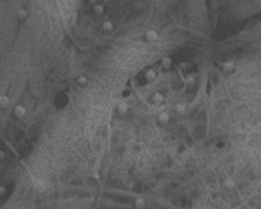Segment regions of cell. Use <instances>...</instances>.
<instances>
[{"label":"cell","instance_id":"cell-12","mask_svg":"<svg viewBox=\"0 0 261 209\" xmlns=\"http://www.w3.org/2000/svg\"><path fill=\"white\" fill-rule=\"evenodd\" d=\"M5 192H7L5 188H4V187H0V195H5Z\"/></svg>","mask_w":261,"mask_h":209},{"label":"cell","instance_id":"cell-8","mask_svg":"<svg viewBox=\"0 0 261 209\" xmlns=\"http://www.w3.org/2000/svg\"><path fill=\"white\" fill-rule=\"evenodd\" d=\"M118 113H119V114H126L128 113V106L125 104V102H121V104L118 106Z\"/></svg>","mask_w":261,"mask_h":209},{"label":"cell","instance_id":"cell-2","mask_svg":"<svg viewBox=\"0 0 261 209\" xmlns=\"http://www.w3.org/2000/svg\"><path fill=\"white\" fill-rule=\"evenodd\" d=\"M33 187H35V190H38V192H43V190L47 188V182L42 180V178H35V180H33Z\"/></svg>","mask_w":261,"mask_h":209},{"label":"cell","instance_id":"cell-7","mask_svg":"<svg viewBox=\"0 0 261 209\" xmlns=\"http://www.w3.org/2000/svg\"><path fill=\"white\" fill-rule=\"evenodd\" d=\"M112 28H114V24H112L111 21H106V23H102V31L109 33V31H112Z\"/></svg>","mask_w":261,"mask_h":209},{"label":"cell","instance_id":"cell-4","mask_svg":"<svg viewBox=\"0 0 261 209\" xmlns=\"http://www.w3.org/2000/svg\"><path fill=\"white\" fill-rule=\"evenodd\" d=\"M145 38H147V42H157V40H159V35H157V31H154V30H149V31L145 33Z\"/></svg>","mask_w":261,"mask_h":209},{"label":"cell","instance_id":"cell-9","mask_svg":"<svg viewBox=\"0 0 261 209\" xmlns=\"http://www.w3.org/2000/svg\"><path fill=\"white\" fill-rule=\"evenodd\" d=\"M144 206H145V200L142 197H137V199H135V207H137V209H142Z\"/></svg>","mask_w":261,"mask_h":209},{"label":"cell","instance_id":"cell-13","mask_svg":"<svg viewBox=\"0 0 261 209\" xmlns=\"http://www.w3.org/2000/svg\"><path fill=\"white\" fill-rule=\"evenodd\" d=\"M88 2H90V4H93V5H95L97 2H99V0H88Z\"/></svg>","mask_w":261,"mask_h":209},{"label":"cell","instance_id":"cell-10","mask_svg":"<svg viewBox=\"0 0 261 209\" xmlns=\"http://www.w3.org/2000/svg\"><path fill=\"white\" fill-rule=\"evenodd\" d=\"M93 12L101 16L102 12H104V5H102V4H95V5H93Z\"/></svg>","mask_w":261,"mask_h":209},{"label":"cell","instance_id":"cell-5","mask_svg":"<svg viewBox=\"0 0 261 209\" xmlns=\"http://www.w3.org/2000/svg\"><path fill=\"white\" fill-rule=\"evenodd\" d=\"M11 106V99L7 95H4V93H0V107L2 109H7Z\"/></svg>","mask_w":261,"mask_h":209},{"label":"cell","instance_id":"cell-3","mask_svg":"<svg viewBox=\"0 0 261 209\" xmlns=\"http://www.w3.org/2000/svg\"><path fill=\"white\" fill-rule=\"evenodd\" d=\"M28 16H30V11H28L26 7H21V9L17 11V19H19V21H26Z\"/></svg>","mask_w":261,"mask_h":209},{"label":"cell","instance_id":"cell-1","mask_svg":"<svg viewBox=\"0 0 261 209\" xmlns=\"http://www.w3.org/2000/svg\"><path fill=\"white\" fill-rule=\"evenodd\" d=\"M12 114H14V118H16V119L26 118V114H28L26 106H23V104H17V106H14V109H12Z\"/></svg>","mask_w":261,"mask_h":209},{"label":"cell","instance_id":"cell-6","mask_svg":"<svg viewBox=\"0 0 261 209\" xmlns=\"http://www.w3.org/2000/svg\"><path fill=\"white\" fill-rule=\"evenodd\" d=\"M76 85H78V86H86V85H88V78L83 76V75H80L78 78H76Z\"/></svg>","mask_w":261,"mask_h":209},{"label":"cell","instance_id":"cell-11","mask_svg":"<svg viewBox=\"0 0 261 209\" xmlns=\"http://www.w3.org/2000/svg\"><path fill=\"white\" fill-rule=\"evenodd\" d=\"M5 157H7V152H5L4 149H0V161H4Z\"/></svg>","mask_w":261,"mask_h":209}]
</instances>
